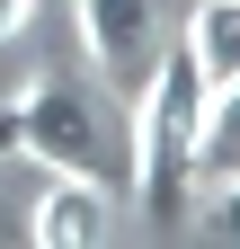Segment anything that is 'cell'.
I'll use <instances>...</instances> for the list:
<instances>
[{
    "mask_svg": "<svg viewBox=\"0 0 240 249\" xmlns=\"http://www.w3.org/2000/svg\"><path fill=\"white\" fill-rule=\"evenodd\" d=\"M27 27H36V0H0V45H18Z\"/></svg>",
    "mask_w": 240,
    "mask_h": 249,
    "instance_id": "8992f818",
    "label": "cell"
},
{
    "mask_svg": "<svg viewBox=\"0 0 240 249\" xmlns=\"http://www.w3.org/2000/svg\"><path fill=\"white\" fill-rule=\"evenodd\" d=\"M27 240L36 249H98L116 240V205L98 178H71V169H45V196L27 213Z\"/></svg>",
    "mask_w": 240,
    "mask_h": 249,
    "instance_id": "277c9868",
    "label": "cell"
},
{
    "mask_svg": "<svg viewBox=\"0 0 240 249\" xmlns=\"http://www.w3.org/2000/svg\"><path fill=\"white\" fill-rule=\"evenodd\" d=\"M80 45L98 62V80H142L160 53V0H80Z\"/></svg>",
    "mask_w": 240,
    "mask_h": 249,
    "instance_id": "3957f363",
    "label": "cell"
},
{
    "mask_svg": "<svg viewBox=\"0 0 240 249\" xmlns=\"http://www.w3.org/2000/svg\"><path fill=\"white\" fill-rule=\"evenodd\" d=\"M223 107H231V98H214L178 45L152 53V80H142L134 124H125V151H134L125 169H134L142 223L178 231V223L196 213V196H205V151H214V134H223Z\"/></svg>",
    "mask_w": 240,
    "mask_h": 249,
    "instance_id": "6da1fadb",
    "label": "cell"
},
{
    "mask_svg": "<svg viewBox=\"0 0 240 249\" xmlns=\"http://www.w3.org/2000/svg\"><path fill=\"white\" fill-rule=\"evenodd\" d=\"M9 107H18V151H9V160L71 169V178H98V187L125 169V124L107 116V98H98L89 80L45 71V80H27Z\"/></svg>",
    "mask_w": 240,
    "mask_h": 249,
    "instance_id": "7a4b0ae2",
    "label": "cell"
},
{
    "mask_svg": "<svg viewBox=\"0 0 240 249\" xmlns=\"http://www.w3.org/2000/svg\"><path fill=\"white\" fill-rule=\"evenodd\" d=\"M178 53L196 62V80L214 89V98H231V80H240V0H196Z\"/></svg>",
    "mask_w": 240,
    "mask_h": 249,
    "instance_id": "5b68a950",
    "label": "cell"
}]
</instances>
